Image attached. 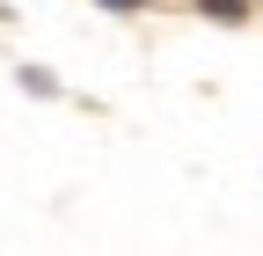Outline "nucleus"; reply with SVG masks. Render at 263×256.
Instances as JSON below:
<instances>
[{
    "label": "nucleus",
    "instance_id": "nucleus-1",
    "mask_svg": "<svg viewBox=\"0 0 263 256\" xmlns=\"http://www.w3.org/2000/svg\"><path fill=\"white\" fill-rule=\"evenodd\" d=\"M103 8H139V0H103Z\"/></svg>",
    "mask_w": 263,
    "mask_h": 256
}]
</instances>
